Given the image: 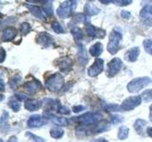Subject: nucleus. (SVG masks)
<instances>
[{
    "label": "nucleus",
    "instance_id": "nucleus-46",
    "mask_svg": "<svg viewBox=\"0 0 152 142\" xmlns=\"http://www.w3.org/2000/svg\"><path fill=\"white\" fill-rule=\"evenodd\" d=\"M90 142H108V141L107 139H104V138H97V139L91 140Z\"/></svg>",
    "mask_w": 152,
    "mask_h": 142
},
{
    "label": "nucleus",
    "instance_id": "nucleus-2",
    "mask_svg": "<svg viewBox=\"0 0 152 142\" xmlns=\"http://www.w3.org/2000/svg\"><path fill=\"white\" fill-rule=\"evenodd\" d=\"M46 88L51 92H56L63 87L64 77L60 73H55L46 80Z\"/></svg>",
    "mask_w": 152,
    "mask_h": 142
},
{
    "label": "nucleus",
    "instance_id": "nucleus-29",
    "mask_svg": "<svg viewBox=\"0 0 152 142\" xmlns=\"http://www.w3.org/2000/svg\"><path fill=\"white\" fill-rule=\"evenodd\" d=\"M21 76H14V77H12L11 80H10V82H9V84H10V86H11V88L14 89V88H16L18 86V84L21 83Z\"/></svg>",
    "mask_w": 152,
    "mask_h": 142
},
{
    "label": "nucleus",
    "instance_id": "nucleus-21",
    "mask_svg": "<svg viewBox=\"0 0 152 142\" xmlns=\"http://www.w3.org/2000/svg\"><path fill=\"white\" fill-rule=\"evenodd\" d=\"M41 101H36V99H28L26 101L24 106L27 109L28 111H36L41 107Z\"/></svg>",
    "mask_w": 152,
    "mask_h": 142
},
{
    "label": "nucleus",
    "instance_id": "nucleus-42",
    "mask_svg": "<svg viewBox=\"0 0 152 142\" xmlns=\"http://www.w3.org/2000/svg\"><path fill=\"white\" fill-rule=\"evenodd\" d=\"M121 16L124 19H129L131 17V13L128 11H122L121 12Z\"/></svg>",
    "mask_w": 152,
    "mask_h": 142
},
{
    "label": "nucleus",
    "instance_id": "nucleus-32",
    "mask_svg": "<svg viewBox=\"0 0 152 142\" xmlns=\"http://www.w3.org/2000/svg\"><path fill=\"white\" fill-rule=\"evenodd\" d=\"M104 108V110L107 112H117V111L122 110L121 106H119L118 104H107Z\"/></svg>",
    "mask_w": 152,
    "mask_h": 142
},
{
    "label": "nucleus",
    "instance_id": "nucleus-37",
    "mask_svg": "<svg viewBox=\"0 0 152 142\" xmlns=\"http://www.w3.org/2000/svg\"><path fill=\"white\" fill-rule=\"evenodd\" d=\"M26 135L30 137V138L33 141V142H45V139L43 138V137H40V136H38V135H33L31 134V133L30 132H27L26 133Z\"/></svg>",
    "mask_w": 152,
    "mask_h": 142
},
{
    "label": "nucleus",
    "instance_id": "nucleus-19",
    "mask_svg": "<svg viewBox=\"0 0 152 142\" xmlns=\"http://www.w3.org/2000/svg\"><path fill=\"white\" fill-rule=\"evenodd\" d=\"M140 54V49L138 46L132 47L131 49L126 52L125 59L128 62H135L138 59V56Z\"/></svg>",
    "mask_w": 152,
    "mask_h": 142
},
{
    "label": "nucleus",
    "instance_id": "nucleus-41",
    "mask_svg": "<svg viewBox=\"0 0 152 142\" xmlns=\"http://www.w3.org/2000/svg\"><path fill=\"white\" fill-rule=\"evenodd\" d=\"M111 3L116 4L118 6H126V5L131 4L132 1H128V0H126V1H118V0H115V1H111Z\"/></svg>",
    "mask_w": 152,
    "mask_h": 142
},
{
    "label": "nucleus",
    "instance_id": "nucleus-28",
    "mask_svg": "<svg viewBox=\"0 0 152 142\" xmlns=\"http://www.w3.org/2000/svg\"><path fill=\"white\" fill-rule=\"evenodd\" d=\"M64 135V131L61 129V128H52L50 130V136L53 137V138H61L62 136Z\"/></svg>",
    "mask_w": 152,
    "mask_h": 142
},
{
    "label": "nucleus",
    "instance_id": "nucleus-24",
    "mask_svg": "<svg viewBox=\"0 0 152 142\" xmlns=\"http://www.w3.org/2000/svg\"><path fill=\"white\" fill-rule=\"evenodd\" d=\"M103 49H104V46L101 43H96V44H94L93 46H90L89 49V53L91 54V56L93 57H98L102 54L103 52Z\"/></svg>",
    "mask_w": 152,
    "mask_h": 142
},
{
    "label": "nucleus",
    "instance_id": "nucleus-22",
    "mask_svg": "<svg viewBox=\"0 0 152 142\" xmlns=\"http://www.w3.org/2000/svg\"><path fill=\"white\" fill-rule=\"evenodd\" d=\"M146 125H147V122L145 120L138 118V120L134 122V129L140 135H145V129Z\"/></svg>",
    "mask_w": 152,
    "mask_h": 142
},
{
    "label": "nucleus",
    "instance_id": "nucleus-17",
    "mask_svg": "<svg viewBox=\"0 0 152 142\" xmlns=\"http://www.w3.org/2000/svg\"><path fill=\"white\" fill-rule=\"evenodd\" d=\"M77 46H78V61H79V63L82 65H86L88 62V57L87 54L86 47L83 44H81V43H78Z\"/></svg>",
    "mask_w": 152,
    "mask_h": 142
},
{
    "label": "nucleus",
    "instance_id": "nucleus-8",
    "mask_svg": "<svg viewBox=\"0 0 152 142\" xmlns=\"http://www.w3.org/2000/svg\"><path fill=\"white\" fill-rule=\"evenodd\" d=\"M123 67V62L120 58L112 59L107 64V76L108 77H113L115 76L119 71Z\"/></svg>",
    "mask_w": 152,
    "mask_h": 142
},
{
    "label": "nucleus",
    "instance_id": "nucleus-15",
    "mask_svg": "<svg viewBox=\"0 0 152 142\" xmlns=\"http://www.w3.org/2000/svg\"><path fill=\"white\" fill-rule=\"evenodd\" d=\"M57 64L60 67V70L62 72H69L72 68V61L69 57H63L57 61Z\"/></svg>",
    "mask_w": 152,
    "mask_h": 142
},
{
    "label": "nucleus",
    "instance_id": "nucleus-31",
    "mask_svg": "<svg viewBox=\"0 0 152 142\" xmlns=\"http://www.w3.org/2000/svg\"><path fill=\"white\" fill-rule=\"evenodd\" d=\"M142 101H144L145 102H149L152 101V89L145 90V91L141 95Z\"/></svg>",
    "mask_w": 152,
    "mask_h": 142
},
{
    "label": "nucleus",
    "instance_id": "nucleus-4",
    "mask_svg": "<svg viewBox=\"0 0 152 142\" xmlns=\"http://www.w3.org/2000/svg\"><path fill=\"white\" fill-rule=\"evenodd\" d=\"M102 117V114L99 112H88L78 117L75 120L82 125H93L97 123Z\"/></svg>",
    "mask_w": 152,
    "mask_h": 142
},
{
    "label": "nucleus",
    "instance_id": "nucleus-16",
    "mask_svg": "<svg viewBox=\"0 0 152 142\" xmlns=\"http://www.w3.org/2000/svg\"><path fill=\"white\" fill-rule=\"evenodd\" d=\"M24 87L28 93L35 94L41 89V83L38 80H32L31 82H28L24 84Z\"/></svg>",
    "mask_w": 152,
    "mask_h": 142
},
{
    "label": "nucleus",
    "instance_id": "nucleus-35",
    "mask_svg": "<svg viewBox=\"0 0 152 142\" xmlns=\"http://www.w3.org/2000/svg\"><path fill=\"white\" fill-rule=\"evenodd\" d=\"M51 28H52V30H53V31H55L56 33H64V31H65L64 28H62V26L57 21L52 23Z\"/></svg>",
    "mask_w": 152,
    "mask_h": 142
},
{
    "label": "nucleus",
    "instance_id": "nucleus-23",
    "mask_svg": "<svg viewBox=\"0 0 152 142\" xmlns=\"http://www.w3.org/2000/svg\"><path fill=\"white\" fill-rule=\"evenodd\" d=\"M85 12L89 16H93L100 12V9H98L94 4L88 2L85 6Z\"/></svg>",
    "mask_w": 152,
    "mask_h": 142
},
{
    "label": "nucleus",
    "instance_id": "nucleus-51",
    "mask_svg": "<svg viewBox=\"0 0 152 142\" xmlns=\"http://www.w3.org/2000/svg\"><path fill=\"white\" fill-rule=\"evenodd\" d=\"M151 4H152V3H151Z\"/></svg>",
    "mask_w": 152,
    "mask_h": 142
},
{
    "label": "nucleus",
    "instance_id": "nucleus-36",
    "mask_svg": "<svg viewBox=\"0 0 152 142\" xmlns=\"http://www.w3.org/2000/svg\"><path fill=\"white\" fill-rule=\"evenodd\" d=\"M20 30H21L23 35L28 34V33L31 31V26H30V24H28V23H22L21 26H20Z\"/></svg>",
    "mask_w": 152,
    "mask_h": 142
},
{
    "label": "nucleus",
    "instance_id": "nucleus-45",
    "mask_svg": "<svg viewBox=\"0 0 152 142\" xmlns=\"http://www.w3.org/2000/svg\"><path fill=\"white\" fill-rule=\"evenodd\" d=\"M1 53H2V56H1V63H3L4 60H5V56H6V52H5L4 49H1Z\"/></svg>",
    "mask_w": 152,
    "mask_h": 142
},
{
    "label": "nucleus",
    "instance_id": "nucleus-1",
    "mask_svg": "<svg viewBox=\"0 0 152 142\" xmlns=\"http://www.w3.org/2000/svg\"><path fill=\"white\" fill-rule=\"evenodd\" d=\"M123 39V35L122 32L115 28L113 30L109 35V39H108V45H107V50L110 54H116L117 51L119 50V47H120V43Z\"/></svg>",
    "mask_w": 152,
    "mask_h": 142
},
{
    "label": "nucleus",
    "instance_id": "nucleus-10",
    "mask_svg": "<svg viewBox=\"0 0 152 142\" xmlns=\"http://www.w3.org/2000/svg\"><path fill=\"white\" fill-rule=\"evenodd\" d=\"M48 122L46 117H43L40 115H33L31 116L28 120V126L31 128H36V127H41L45 125Z\"/></svg>",
    "mask_w": 152,
    "mask_h": 142
},
{
    "label": "nucleus",
    "instance_id": "nucleus-9",
    "mask_svg": "<svg viewBox=\"0 0 152 142\" xmlns=\"http://www.w3.org/2000/svg\"><path fill=\"white\" fill-rule=\"evenodd\" d=\"M104 70V60L97 58L94 61L93 64L88 69V74L90 77H95Z\"/></svg>",
    "mask_w": 152,
    "mask_h": 142
},
{
    "label": "nucleus",
    "instance_id": "nucleus-39",
    "mask_svg": "<svg viewBox=\"0 0 152 142\" xmlns=\"http://www.w3.org/2000/svg\"><path fill=\"white\" fill-rule=\"evenodd\" d=\"M58 113L62 114V115H69V109L66 106H60V108L58 109Z\"/></svg>",
    "mask_w": 152,
    "mask_h": 142
},
{
    "label": "nucleus",
    "instance_id": "nucleus-34",
    "mask_svg": "<svg viewBox=\"0 0 152 142\" xmlns=\"http://www.w3.org/2000/svg\"><path fill=\"white\" fill-rule=\"evenodd\" d=\"M51 3H52L51 1H47L45 7H44L45 13L48 16H50V15H52V13H53V9H52V4Z\"/></svg>",
    "mask_w": 152,
    "mask_h": 142
},
{
    "label": "nucleus",
    "instance_id": "nucleus-11",
    "mask_svg": "<svg viewBox=\"0 0 152 142\" xmlns=\"http://www.w3.org/2000/svg\"><path fill=\"white\" fill-rule=\"evenodd\" d=\"M86 31L90 37H96V38H104L106 35V31L102 28H95L91 24H87L86 25Z\"/></svg>",
    "mask_w": 152,
    "mask_h": 142
},
{
    "label": "nucleus",
    "instance_id": "nucleus-50",
    "mask_svg": "<svg viewBox=\"0 0 152 142\" xmlns=\"http://www.w3.org/2000/svg\"><path fill=\"white\" fill-rule=\"evenodd\" d=\"M150 113H149V120L152 121V104H151V105H150Z\"/></svg>",
    "mask_w": 152,
    "mask_h": 142
},
{
    "label": "nucleus",
    "instance_id": "nucleus-49",
    "mask_svg": "<svg viewBox=\"0 0 152 142\" xmlns=\"http://www.w3.org/2000/svg\"><path fill=\"white\" fill-rule=\"evenodd\" d=\"M4 89H5V87H4V80H3V78H1V91L2 92L4 91Z\"/></svg>",
    "mask_w": 152,
    "mask_h": 142
},
{
    "label": "nucleus",
    "instance_id": "nucleus-43",
    "mask_svg": "<svg viewBox=\"0 0 152 142\" xmlns=\"http://www.w3.org/2000/svg\"><path fill=\"white\" fill-rule=\"evenodd\" d=\"M84 109H86V107H85V106H82V105L74 106V107H73V112H74V113H79V112H81L82 110H84Z\"/></svg>",
    "mask_w": 152,
    "mask_h": 142
},
{
    "label": "nucleus",
    "instance_id": "nucleus-30",
    "mask_svg": "<svg viewBox=\"0 0 152 142\" xmlns=\"http://www.w3.org/2000/svg\"><path fill=\"white\" fill-rule=\"evenodd\" d=\"M8 118H9V113L6 111H3L2 116H1V120H0V124H1V130L4 131L5 127L8 128Z\"/></svg>",
    "mask_w": 152,
    "mask_h": 142
},
{
    "label": "nucleus",
    "instance_id": "nucleus-38",
    "mask_svg": "<svg viewBox=\"0 0 152 142\" xmlns=\"http://www.w3.org/2000/svg\"><path fill=\"white\" fill-rule=\"evenodd\" d=\"M124 121L123 117L120 116H111V122L114 124H117V123H121Z\"/></svg>",
    "mask_w": 152,
    "mask_h": 142
},
{
    "label": "nucleus",
    "instance_id": "nucleus-6",
    "mask_svg": "<svg viewBox=\"0 0 152 142\" xmlns=\"http://www.w3.org/2000/svg\"><path fill=\"white\" fill-rule=\"evenodd\" d=\"M142 103L141 96H132L126 98L121 104V109L123 111H131L139 106Z\"/></svg>",
    "mask_w": 152,
    "mask_h": 142
},
{
    "label": "nucleus",
    "instance_id": "nucleus-47",
    "mask_svg": "<svg viewBox=\"0 0 152 142\" xmlns=\"http://www.w3.org/2000/svg\"><path fill=\"white\" fill-rule=\"evenodd\" d=\"M8 142H18V141H17V138H16L15 136H11L9 138Z\"/></svg>",
    "mask_w": 152,
    "mask_h": 142
},
{
    "label": "nucleus",
    "instance_id": "nucleus-40",
    "mask_svg": "<svg viewBox=\"0 0 152 142\" xmlns=\"http://www.w3.org/2000/svg\"><path fill=\"white\" fill-rule=\"evenodd\" d=\"M86 16L84 15V14H82V13H79V14H77L75 17H74V22H85L86 21Z\"/></svg>",
    "mask_w": 152,
    "mask_h": 142
},
{
    "label": "nucleus",
    "instance_id": "nucleus-14",
    "mask_svg": "<svg viewBox=\"0 0 152 142\" xmlns=\"http://www.w3.org/2000/svg\"><path fill=\"white\" fill-rule=\"evenodd\" d=\"M17 34V30L12 27H8L4 28L2 31V41L3 42H10L12 41Z\"/></svg>",
    "mask_w": 152,
    "mask_h": 142
},
{
    "label": "nucleus",
    "instance_id": "nucleus-18",
    "mask_svg": "<svg viewBox=\"0 0 152 142\" xmlns=\"http://www.w3.org/2000/svg\"><path fill=\"white\" fill-rule=\"evenodd\" d=\"M45 116H46V117L49 118L50 120H51L52 122H53L54 124L58 125V126H66L69 124V121L66 118L55 116L52 113H45Z\"/></svg>",
    "mask_w": 152,
    "mask_h": 142
},
{
    "label": "nucleus",
    "instance_id": "nucleus-7",
    "mask_svg": "<svg viewBox=\"0 0 152 142\" xmlns=\"http://www.w3.org/2000/svg\"><path fill=\"white\" fill-rule=\"evenodd\" d=\"M140 17L142 25L147 28L152 27V4H147L142 9Z\"/></svg>",
    "mask_w": 152,
    "mask_h": 142
},
{
    "label": "nucleus",
    "instance_id": "nucleus-3",
    "mask_svg": "<svg viewBox=\"0 0 152 142\" xmlns=\"http://www.w3.org/2000/svg\"><path fill=\"white\" fill-rule=\"evenodd\" d=\"M152 83V80L149 77H139L127 84V91L129 93H137L144 87L147 86L148 84Z\"/></svg>",
    "mask_w": 152,
    "mask_h": 142
},
{
    "label": "nucleus",
    "instance_id": "nucleus-33",
    "mask_svg": "<svg viewBox=\"0 0 152 142\" xmlns=\"http://www.w3.org/2000/svg\"><path fill=\"white\" fill-rule=\"evenodd\" d=\"M144 47L147 53L152 55V40L151 39H146L144 41Z\"/></svg>",
    "mask_w": 152,
    "mask_h": 142
},
{
    "label": "nucleus",
    "instance_id": "nucleus-48",
    "mask_svg": "<svg viewBox=\"0 0 152 142\" xmlns=\"http://www.w3.org/2000/svg\"><path fill=\"white\" fill-rule=\"evenodd\" d=\"M146 133H147V135H148L150 137H152V127H149L148 129H147Z\"/></svg>",
    "mask_w": 152,
    "mask_h": 142
},
{
    "label": "nucleus",
    "instance_id": "nucleus-44",
    "mask_svg": "<svg viewBox=\"0 0 152 142\" xmlns=\"http://www.w3.org/2000/svg\"><path fill=\"white\" fill-rule=\"evenodd\" d=\"M14 97H16L19 99V101H25V99H28L27 96H22L21 94H15V96H14Z\"/></svg>",
    "mask_w": 152,
    "mask_h": 142
},
{
    "label": "nucleus",
    "instance_id": "nucleus-26",
    "mask_svg": "<svg viewBox=\"0 0 152 142\" xmlns=\"http://www.w3.org/2000/svg\"><path fill=\"white\" fill-rule=\"evenodd\" d=\"M9 105H10V107H11L14 112H18L19 110H20V108H21L20 101H19V99L16 97H13L12 99H10Z\"/></svg>",
    "mask_w": 152,
    "mask_h": 142
},
{
    "label": "nucleus",
    "instance_id": "nucleus-5",
    "mask_svg": "<svg viewBox=\"0 0 152 142\" xmlns=\"http://www.w3.org/2000/svg\"><path fill=\"white\" fill-rule=\"evenodd\" d=\"M76 7H77V2L76 1H65L57 9V14L62 19H65L70 15L71 12L76 9Z\"/></svg>",
    "mask_w": 152,
    "mask_h": 142
},
{
    "label": "nucleus",
    "instance_id": "nucleus-13",
    "mask_svg": "<svg viewBox=\"0 0 152 142\" xmlns=\"http://www.w3.org/2000/svg\"><path fill=\"white\" fill-rule=\"evenodd\" d=\"M37 42L43 47H49L52 44L53 39L48 32H41L37 37Z\"/></svg>",
    "mask_w": 152,
    "mask_h": 142
},
{
    "label": "nucleus",
    "instance_id": "nucleus-20",
    "mask_svg": "<svg viewBox=\"0 0 152 142\" xmlns=\"http://www.w3.org/2000/svg\"><path fill=\"white\" fill-rule=\"evenodd\" d=\"M26 7L30 9L31 12L35 17L41 19V20H45V18H46V13H45V12H43V11H42V9L38 8L37 6H32V5H28V4H26Z\"/></svg>",
    "mask_w": 152,
    "mask_h": 142
},
{
    "label": "nucleus",
    "instance_id": "nucleus-27",
    "mask_svg": "<svg viewBox=\"0 0 152 142\" xmlns=\"http://www.w3.org/2000/svg\"><path fill=\"white\" fill-rule=\"evenodd\" d=\"M128 134H129V129L126 126H122L119 128V132H118V138L121 140H125L127 138Z\"/></svg>",
    "mask_w": 152,
    "mask_h": 142
},
{
    "label": "nucleus",
    "instance_id": "nucleus-25",
    "mask_svg": "<svg viewBox=\"0 0 152 142\" xmlns=\"http://www.w3.org/2000/svg\"><path fill=\"white\" fill-rule=\"evenodd\" d=\"M71 33H72L75 41L80 42V41H82L84 39V33H83L82 30H81V28H78V27L74 26L72 28H71Z\"/></svg>",
    "mask_w": 152,
    "mask_h": 142
},
{
    "label": "nucleus",
    "instance_id": "nucleus-12",
    "mask_svg": "<svg viewBox=\"0 0 152 142\" xmlns=\"http://www.w3.org/2000/svg\"><path fill=\"white\" fill-rule=\"evenodd\" d=\"M109 128H110V125L108 124L107 121H106V120L99 121V122L95 123V124L92 125L91 129H88L89 135L90 134H99V133L109 130Z\"/></svg>",
    "mask_w": 152,
    "mask_h": 142
}]
</instances>
